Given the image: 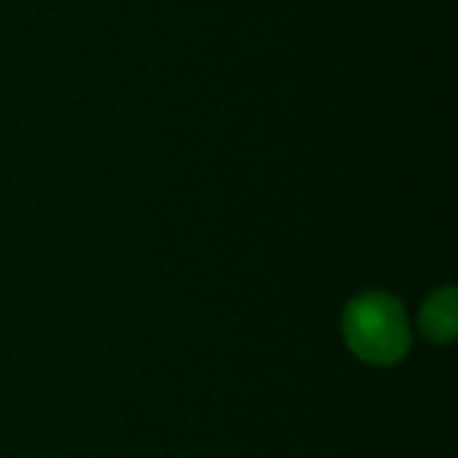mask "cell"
<instances>
[{
	"label": "cell",
	"mask_w": 458,
	"mask_h": 458,
	"mask_svg": "<svg viewBox=\"0 0 458 458\" xmlns=\"http://www.w3.org/2000/svg\"><path fill=\"white\" fill-rule=\"evenodd\" d=\"M344 335L349 349L373 365H394L411 349V325L403 303L389 293H365L346 306Z\"/></svg>",
	"instance_id": "obj_1"
},
{
	"label": "cell",
	"mask_w": 458,
	"mask_h": 458,
	"mask_svg": "<svg viewBox=\"0 0 458 458\" xmlns=\"http://www.w3.org/2000/svg\"><path fill=\"white\" fill-rule=\"evenodd\" d=\"M421 333L429 341L448 344L458 333V295L454 287L435 290L421 309Z\"/></svg>",
	"instance_id": "obj_2"
}]
</instances>
